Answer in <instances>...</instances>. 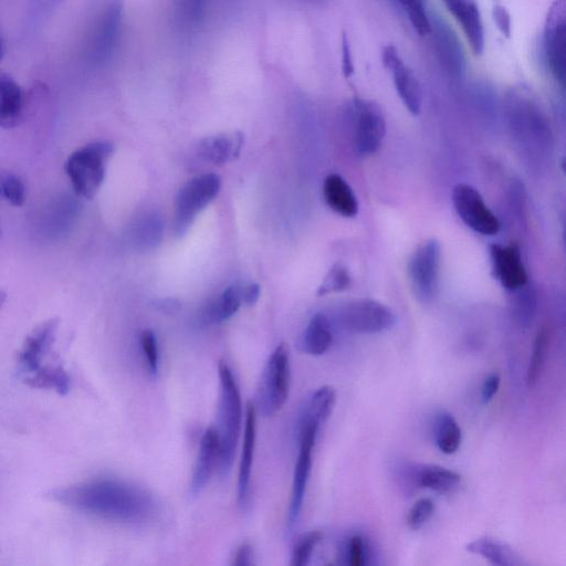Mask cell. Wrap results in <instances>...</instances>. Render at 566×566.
Segmentation results:
<instances>
[{
  "mask_svg": "<svg viewBox=\"0 0 566 566\" xmlns=\"http://www.w3.org/2000/svg\"><path fill=\"white\" fill-rule=\"evenodd\" d=\"M62 505L114 522L138 524L151 520L155 501L148 492L113 479H99L58 489L52 494Z\"/></svg>",
  "mask_w": 566,
  "mask_h": 566,
  "instance_id": "obj_1",
  "label": "cell"
},
{
  "mask_svg": "<svg viewBox=\"0 0 566 566\" xmlns=\"http://www.w3.org/2000/svg\"><path fill=\"white\" fill-rule=\"evenodd\" d=\"M220 401L217 432L220 443L219 469L228 473L234 463L241 426H243V401L232 370L225 362L218 366Z\"/></svg>",
  "mask_w": 566,
  "mask_h": 566,
  "instance_id": "obj_2",
  "label": "cell"
},
{
  "mask_svg": "<svg viewBox=\"0 0 566 566\" xmlns=\"http://www.w3.org/2000/svg\"><path fill=\"white\" fill-rule=\"evenodd\" d=\"M112 154L111 143L94 142L69 156L66 172L78 196L92 199L97 195L106 177Z\"/></svg>",
  "mask_w": 566,
  "mask_h": 566,
  "instance_id": "obj_3",
  "label": "cell"
},
{
  "mask_svg": "<svg viewBox=\"0 0 566 566\" xmlns=\"http://www.w3.org/2000/svg\"><path fill=\"white\" fill-rule=\"evenodd\" d=\"M291 368L289 348L281 343L266 363L257 392V406L262 415L278 413L288 401Z\"/></svg>",
  "mask_w": 566,
  "mask_h": 566,
  "instance_id": "obj_4",
  "label": "cell"
},
{
  "mask_svg": "<svg viewBox=\"0 0 566 566\" xmlns=\"http://www.w3.org/2000/svg\"><path fill=\"white\" fill-rule=\"evenodd\" d=\"M222 181L216 174H203L185 184L178 193L175 205L174 233L183 236L199 213L219 194Z\"/></svg>",
  "mask_w": 566,
  "mask_h": 566,
  "instance_id": "obj_5",
  "label": "cell"
},
{
  "mask_svg": "<svg viewBox=\"0 0 566 566\" xmlns=\"http://www.w3.org/2000/svg\"><path fill=\"white\" fill-rule=\"evenodd\" d=\"M339 326L353 333L376 334L396 324L394 312L379 301L360 299L345 303L337 312Z\"/></svg>",
  "mask_w": 566,
  "mask_h": 566,
  "instance_id": "obj_6",
  "label": "cell"
},
{
  "mask_svg": "<svg viewBox=\"0 0 566 566\" xmlns=\"http://www.w3.org/2000/svg\"><path fill=\"white\" fill-rule=\"evenodd\" d=\"M542 57L551 77L564 88L566 67V4L555 0L545 18Z\"/></svg>",
  "mask_w": 566,
  "mask_h": 566,
  "instance_id": "obj_7",
  "label": "cell"
},
{
  "mask_svg": "<svg viewBox=\"0 0 566 566\" xmlns=\"http://www.w3.org/2000/svg\"><path fill=\"white\" fill-rule=\"evenodd\" d=\"M442 247L436 239L419 246L408 262V278L418 301L427 305L437 296Z\"/></svg>",
  "mask_w": 566,
  "mask_h": 566,
  "instance_id": "obj_8",
  "label": "cell"
},
{
  "mask_svg": "<svg viewBox=\"0 0 566 566\" xmlns=\"http://www.w3.org/2000/svg\"><path fill=\"white\" fill-rule=\"evenodd\" d=\"M453 203L459 218L474 232L494 236L498 234L500 223L487 206L484 197L475 187L458 184L454 187Z\"/></svg>",
  "mask_w": 566,
  "mask_h": 566,
  "instance_id": "obj_9",
  "label": "cell"
},
{
  "mask_svg": "<svg viewBox=\"0 0 566 566\" xmlns=\"http://www.w3.org/2000/svg\"><path fill=\"white\" fill-rule=\"evenodd\" d=\"M355 123V149L370 156L380 149L386 134V122L379 104L355 99L352 107Z\"/></svg>",
  "mask_w": 566,
  "mask_h": 566,
  "instance_id": "obj_10",
  "label": "cell"
},
{
  "mask_svg": "<svg viewBox=\"0 0 566 566\" xmlns=\"http://www.w3.org/2000/svg\"><path fill=\"white\" fill-rule=\"evenodd\" d=\"M319 431L320 428L314 426L303 427L297 431L300 449L295 474H293L291 500L288 512L289 531L297 526L301 515L311 474L313 448L316 446Z\"/></svg>",
  "mask_w": 566,
  "mask_h": 566,
  "instance_id": "obj_11",
  "label": "cell"
},
{
  "mask_svg": "<svg viewBox=\"0 0 566 566\" xmlns=\"http://www.w3.org/2000/svg\"><path fill=\"white\" fill-rule=\"evenodd\" d=\"M384 67L391 71L398 96L405 108L413 115H418L423 107V90L414 71L405 64L400 52L394 46L383 49Z\"/></svg>",
  "mask_w": 566,
  "mask_h": 566,
  "instance_id": "obj_12",
  "label": "cell"
},
{
  "mask_svg": "<svg viewBox=\"0 0 566 566\" xmlns=\"http://www.w3.org/2000/svg\"><path fill=\"white\" fill-rule=\"evenodd\" d=\"M123 0H109L101 13L91 39L90 54L94 62L103 64L110 59L121 33Z\"/></svg>",
  "mask_w": 566,
  "mask_h": 566,
  "instance_id": "obj_13",
  "label": "cell"
},
{
  "mask_svg": "<svg viewBox=\"0 0 566 566\" xmlns=\"http://www.w3.org/2000/svg\"><path fill=\"white\" fill-rule=\"evenodd\" d=\"M490 256L492 272L503 288L513 292L528 285V272L517 244L491 245Z\"/></svg>",
  "mask_w": 566,
  "mask_h": 566,
  "instance_id": "obj_14",
  "label": "cell"
},
{
  "mask_svg": "<svg viewBox=\"0 0 566 566\" xmlns=\"http://www.w3.org/2000/svg\"><path fill=\"white\" fill-rule=\"evenodd\" d=\"M432 33L435 38V46L438 58L442 62L450 77L461 78L466 69V59L463 46H461L454 30L449 27L445 20L431 13Z\"/></svg>",
  "mask_w": 566,
  "mask_h": 566,
  "instance_id": "obj_15",
  "label": "cell"
},
{
  "mask_svg": "<svg viewBox=\"0 0 566 566\" xmlns=\"http://www.w3.org/2000/svg\"><path fill=\"white\" fill-rule=\"evenodd\" d=\"M448 12L453 15L476 56L485 50V27L477 0H443Z\"/></svg>",
  "mask_w": 566,
  "mask_h": 566,
  "instance_id": "obj_16",
  "label": "cell"
},
{
  "mask_svg": "<svg viewBox=\"0 0 566 566\" xmlns=\"http://www.w3.org/2000/svg\"><path fill=\"white\" fill-rule=\"evenodd\" d=\"M220 443L216 428L206 429L201 444H199L198 455L194 467L191 482V494L197 496L206 488L209 480L219 467Z\"/></svg>",
  "mask_w": 566,
  "mask_h": 566,
  "instance_id": "obj_17",
  "label": "cell"
},
{
  "mask_svg": "<svg viewBox=\"0 0 566 566\" xmlns=\"http://www.w3.org/2000/svg\"><path fill=\"white\" fill-rule=\"evenodd\" d=\"M57 327L58 322L50 320L29 335L19 355L20 368L25 373L33 375L41 369V363L54 344Z\"/></svg>",
  "mask_w": 566,
  "mask_h": 566,
  "instance_id": "obj_18",
  "label": "cell"
},
{
  "mask_svg": "<svg viewBox=\"0 0 566 566\" xmlns=\"http://www.w3.org/2000/svg\"><path fill=\"white\" fill-rule=\"evenodd\" d=\"M461 477L455 471L439 466H408L407 484L450 494L460 486Z\"/></svg>",
  "mask_w": 566,
  "mask_h": 566,
  "instance_id": "obj_19",
  "label": "cell"
},
{
  "mask_svg": "<svg viewBox=\"0 0 566 566\" xmlns=\"http://www.w3.org/2000/svg\"><path fill=\"white\" fill-rule=\"evenodd\" d=\"M257 438V411L256 407L249 403L246 413L245 434L243 440V452H241L239 474H238V499L240 505L248 499L251 471H253L254 455Z\"/></svg>",
  "mask_w": 566,
  "mask_h": 566,
  "instance_id": "obj_20",
  "label": "cell"
},
{
  "mask_svg": "<svg viewBox=\"0 0 566 566\" xmlns=\"http://www.w3.org/2000/svg\"><path fill=\"white\" fill-rule=\"evenodd\" d=\"M24 107L22 87L7 73L0 72V128H16L23 120Z\"/></svg>",
  "mask_w": 566,
  "mask_h": 566,
  "instance_id": "obj_21",
  "label": "cell"
},
{
  "mask_svg": "<svg viewBox=\"0 0 566 566\" xmlns=\"http://www.w3.org/2000/svg\"><path fill=\"white\" fill-rule=\"evenodd\" d=\"M243 142V135L239 133L211 136L198 143L197 154L205 162L224 165L237 159Z\"/></svg>",
  "mask_w": 566,
  "mask_h": 566,
  "instance_id": "obj_22",
  "label": "cell"
},
{
  "mask_svg": "<svg viewBox=\"0 0 566 566\" xmlns=\"http://www.w3.org/2000/svg\"><path fill=\"white\" fill-rule=\"evenodd\" d=\"M323 196L333 212L354 218L359 214V202L351 186L338 174H331L323 184Z\"/></svg>",
  "mask_w": 566,
  "mask_h": 566,
  "instance_id": "obj_23",
  "label": "cell"
},
{
  "mask_svg": "<svg viewBox=\"0 0 566 566\" xmlns=\"http://www.w3.org/2000/svg\"><path fill=\"white\" fill-rule=\"evenodd\" d=\"M335 402H337V393L331 386H322L314 392L309 398L305 407L302 408L298 418L297 429L306 426H321L327 422L330 417Z\"/></svg>",
  "mask_w": 566,
  "mask_h": 566,
  "instance_id": "obj_24",
  "label": "cell"
},
{
  "mask_svg": "<svg viewBox=\"0 0 566 566\" xmlns=\"http://www.w3.org/2000/svg\"><path fill=\"white\" fill-rule=\"evenodd\" d=\"M333 342L332 323L323 313L314 316L299 340V349L308 355L319 356L328 352Z\"/></svg>",
  "mask_w": 566,
  "mask_h": 566,
  "instance_id": "obj_25",
  "label": "cell"
},
{
  "mask_svg": "<svg viewBox=\"0 0 566 566\" xmlns=\"http://www.w3.org/2000/svg\"><path fill=\"white\" fill-rule=\"evenodd\" d=\"M469 553L479 555L491 564L498 566H520L524 562L509 545L491 538H481L466 545Z\"/></svg>",
  "mask_w": 566,
  "mask_h": 566,
  "instance_id": "obj_26",
  "label": "cell"
},
{
  "mask_svg": "<svg viewBox=\"0 0 566 566\" xmlns=\"http://www.w3.org/2000/svg\"><path fill=\"white\" fill-rule=\"evenodd\" d=\"M243 303V288L233 286L209 303L203 313L206 324H218L234 317Z\"/></svg>",
  "mask_w": 566,
  "mask_h": 566,
  "instance_id": "obj_27",
  "label": "cell"
},
{
  "mask_svg": "<svg viewBox=\"0 0 566 566\" xmlns=\"http://www.w3.org/2000/svg\"><path fill=\"white\" fill-rule=\"evenodd\" d=\"M434 436L440 452L453 455L461 444V428L455 417L448 412H440L436 415L434 423Z\"/></svg>",
  "mask_w": 566,
  "mask_h": 566,
  "instance_id": "obj_28",
  "label": "cell"
},
{
  "mask_svg": "<svg viewBox=\"0 0 566 566\" xmlns=\"http://www.w3.org/2000/svg\"><path fill=\"white\" fill-rule=\"evenodd\" d=\"M70 376L61 368H41L27 379L29 385L38 389L54 390L60 395H65L70 390Z\"/></svg>",
  "mask_w": 566,
  "mask_h": 566,
  "instance_id": "obj_29",
  "label": "cell"
},
{
  "mask_svg": "<svg viewBox=\"0 0 566 566\" xmlns=\"http://www.w3.org/2000/svg\"><path fill=\"white\" fill-rule=\"evenodd\" d=\"M550 345V332L548 328H542L534 341L531 360L527 372V384L532 387L537 386L544 368L545 358Z\"/></svg>",
  "mask_w": 566,
  "mask_h": 566,
  "instance_id": "obj_30",
  "label": "cell"
},
{
  "mask_svg": "<svg viewBox=\"0 0 566 566\" xmlns=\"http://www.w3.org/2000/svg\"><path fill=\"white\" fill-rule=\"evenodd\" d=\"M405 10L408 19L418 35L427 36L432 33L431 12H428L427 0H396Z\"/></svg>",
  "mask_w": 566,
  "mask_h": 566,
  "instance_id": "obj_31",
  "label": "cell"
},
{
  "mask_svg": "<svg viewBox=\"0 0 566 566\" xmlns=\"http://www.w3.org/2000/svg\"><path fill=\"white\" fill-rule=\"evenodd\" d=\"M351 286V276L349 270L344 265L335 264L326 278H324L322 285L319 288V296H327L333 292H341L347 290Z\"/></svg>",
  "mask_w": 566,
  "mask_h": 566,
  "instance_id": "obj_32",
  "label": "cell"
},
{
  "mask_svg": "<svg viewBox=\"0 0 566 566\" xmlns=\"http://www.w3.org/2000/svg\"><path fill=\"white\" fill-rule=\"evenodd\" d=\"M322 538L323 534L320 531H312L302 536L293 548L291 564L293 566L307 565Z\"/></svg>",
  "mask_w": 566,
  "mask_h": 566,
  "instance_id": "obj_33",
  "label": "cell"
},
{
  "mask_svg": "<svg viewBox=\"0 0 566 566\" xmlns=\"http://www.w3.org/2000/svg\"><path fill=\"white\" fill-rule=\"evenodd\" d=\"M435 512V503L428 498L419 499L408 512L407 524L410 529L417 531L422 529L431 520Z\"/></svg>",
  "mask_w": 566,
  "mask_h": 566,
  "instance_id": "obj_34",
  "label": "cell"
},
{
  "mask_svg": "<svg viewBox=\"0 0 566 566\" xmlns=\"http://www.w3.org/2000/svg\"><path fill=\"white\" fill-rule=\"evenodd\" d=\"M141 348L144 360L148 364L149 372L155 377L159 373L160 351L156 334L152 330H145L141 334Z\"/></svg>",
  "mask_w": 566,
  "mask_h": 566,
  "instance_id": "obj_35",
  "label": "cell"
},
{
  "mask_svg": "<svg viewBox=\"0 0 566 566\" xmlns=\"http://www.w3.org/2000/svg\"><path fill=\"white\" fill-rule=\"evenodd\" d=\"M207 0H175V12L184 24H196L205 12Z\"/></svg>",
  "mask_w": 566,
  "mask_h": 566,
  "instance_id": "obj_36",
  "label": "cell"
},
{
  "mask_svg": "<svg viewBox=\"0 0 566 566\" xmlns=\"http://www.w3.org/2000/svg\"><path fill=\"white\" fill-rule=\"evenodd\" d=\"M0 188H2V193L6 201L13 206L20 207L25 204L26 187L18 176L7 175L3 178Z\"/></svg>",
  "mask_w": 566,
  "mask_h": 566,
  "instance_id": "obj_37",
  "label": "cell"
},
{
  "mask_svg": "<svg viewBox=\"0 0 566 566\" xmlns=\"http://www.w3.org/2000/svg\"><path fill=\"white\" fill-rule=\"evenodd\" d=\"M537 300L536 295L530 290L519 292L516 301V317L523 327H529L536 314Z\"/></svg>",
  "mask_w": 566,
  "mask_h": 566,
  "instance_id": "obj_38",
  "label": "cell"
},
{
  "mask_svg": "<svg viewBox=\"0 0 566 566\" xmlns=\"http://www.w3.org/2000/svg\"><path fill=\"white\" fill-rule=\"evenodd\" d=\"M139 237L144 247H154L162 237L161 220L156 216H148L142 220Z\"/></svg>",
  "mask_w": 566,
  "mask_h": 566,
  "instance_id": "obj_39",
  "label": "cell"
},
{
  "mask_svg": "<svg viewBox=\"0 0 566 566\" xmlns=\"http://www.w3.org/2000/svg\"><path fill=\"white\" fill-rule=\"evenodd\" d=\"M345 555H347L349 565L363 566L368 562V544H366L362 536L356 534V536L349 539Z\"/></svg>",
  "mask_w": 566,
  "mask_h": 566,
  "instance_id": "obj_40",
  "label": "cell"
},
{
  "mask_svg": "<svg viewBox=\"0 0 566 566\" xmlns=\"http://www.w3.org/2000/svg\"><path fill=\"white\" fill-rule=\"evenodd\" d=\"M492 16H494L495 23L501 34L506 37H510L512 33V20L508 9L497 3L492 10Z\"/></svg>",
  "mask_w": 566,
  "mask_h": 566,
  "instance_id": "obj_41",
  "label": "cell"
},
{
  "mask_svg": "<svg viewBox=\"0 0 566 566\" xmlns=\"http://www.w3.org/2000/svg\"><path fill=\"white\" fill-rule=\"evenodd\" d=\"M501 379L499 374H491L487 377L481 387V400L484 404H489L497 395L500 389Z\"/></svg>",
  "mask_w": 566,
  "mask_h": 566,
  "instance_id": "obj_42",
  "label": "cell"
},
{
  "mask_svg": "<svg viewBox=\"0 0 566 566\" xmlns=\"http://www.w3.org/2000/svg\"><path fill=\"white\" fill-rule=\"evenodd\" d=\"M342 71L345 78H350L354 73L350 41L345 34L342 36Z\"/></svg>",
  "mask_w": 566,
  "mask_h": 566,
  "instance_id": "obj_43",
  "label": "cell"
},
{
  "mask_svg": "<svg viewBox=\"0 0 566 566\" xmlns=\"http://www.w3.org/2000/svg\"><path fill=\"white\" fill-rule=\"evenodd\" d=\"M254 550L249 543L241 544L237 549L233 564L237 566H247L253 564Z\"/></svg>",
  "mask_w": 566,
  "mask_h": 566,
  "instance_id": "obj_44",
  "label": "cell"
},
{
  "mask_svg": "<svg viewBox=\"0 0 566 566\" xmlns=\"http://www.w3.org/2000/svg\"><path fill=\"white\" fill-rule=\"evenodd\" d=\"M260 298V287L253 283L243 288V302L248 306H254Z\"/></svg>",
  "mask_w": 566,
  "mask_h": 566,
  "instance_id": "obj_45",
  "label": "cell"
},
{
  "mask_svg": "<svg viewBox=\"0 0 566 566\" xmlns=\"http://www.w3.org/2000/svg\"><path fill=\"white\" fill-rule=\"evenodd\" d=\"M156 307L163 312L174 313L178 311V309H180V303L176 302L175 300L166 299L161 300L159 303H157Z\"/></svg>",
  "mask_w": 566,
  "mask_h": 566,
  "instance_id": "obj_46",
  "label": "cell"
},
{
  "mask_svg": "<svg viewBox=\"0 0 566 566\" xmlns=\"http://www.w3.org/2000/svg\"><path fill=\"white\" fill-rule=\"evenodd\" d=\"M4 54H5L4 40L2 38V35H0V61L3 60Z\"/></svg>",
  "mask_w": 566,
  "mask_h": 566,
  "instance_id": "obj_47",
  "label": "cell"
},
{
  "mask_svg": "<svg viewBox=\"0 0 566 566\" xmlns=\"http://www.w3.org/2000/svg\"><path fill=\"white\" fill-rule=\"evenodd\" d=\"M5 299H6L5 293L2 290H0V308H2V306L4 305Z\"/></svg>",
  "mask_w": 566,
  "mask_h": 566,
  "instance_id": "obj_48",
  "label": "cell"
},
{
  "mask_svg": "<svg viewBox=\"0 0 566 566\" xmlns=\"http://www.w3.org/2000/svg\"><path fill=\"white\" fill-rule=\"evenodd\" d=\"M0 237H2V227H0Z\"/></svg>",
  "mask_w": 566,
  "mask_h": 566,
  "instance_id": "obj_49",
  "label": "cell"
}]
</instances>
